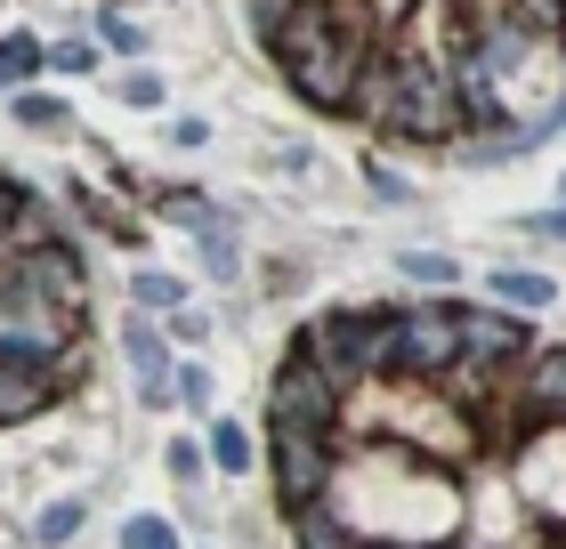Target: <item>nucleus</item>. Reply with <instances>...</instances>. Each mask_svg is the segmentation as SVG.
I'll return each mask as SVG.
<instances>
[{"instance_id": "1", "label": "nucleus", "mask_w": 566, "mask_h": 549, "mask_svg": "<svg viewBox=\"0 0 566 549\" xmlns=\"http://www.w3.org/2000/svg\"><path fill=\"white\" fill-rule=\"evenodd\" d=\"M324 502L340 509L348 534L373 541V549H446V541L461 534L453 468L405 453V444H389V436L348 444V453H340V477H332Z\"/></svg>"}, {"instance_id": "2", "label": "nucleus", "mask_w": 566, "mask_h": 549, "mask_svg": "<svg viewBox=\"0 0 566 549\" xmlns=\"http://www.w3.org/2000/svg\"><path fill=\"white\" fill-rule=\"evenodd\" d=\"M340 429L389 436V444H405V453H421L437 468H470L478 461V412L453 404L437 380H373V388H348V421Z\"/></svg>"}, {"instance_id": "3", "label": "nucleus", "mask_w": 566, "mask_h": 549, "mask_svg": "<svg viewBox=\"0 0 566 549\" xmlns=\"http://www.w3.org/2000/svg\"><path fill=\"white\" fill-rule=\"evenodd\" d=\"M380 129H389V138H405V146H453L461 129H470V114H461V89H453V65L397 49V97H389V114H380Z\"/></svg>"}, {"instance_id": "4", "label": "nucleus", "mask_w": 566, "mask_h": 549, "mask_svg": "<svg viewBox=\"0 0 566 549\" xmlns=\"http://www.w3.org/2000/svg\"><path fill=\"white\" fill-rule=\"evenodd\" d=\"M389 324L397 307H332L300 331V356H316L340 388H373L389 380Z\"/></svg>"}, {"instance_id": "5", "label": "nucleus", "mask_w": 566, "mask_h": 549, "mask_svg": "<svg viewBox=\"0 0 566 549\" xmlns=\"http://www.w3.org/2000/svg\"><path fill=\"white\" fill-rule=\"evenodd\" d=\"M461 356V299H437V307H413L389 324V380H446Z\"/></svg>"}, {"instance_id": "6", "label": "nucleus", "mask_w": 566, "mask_h": 549, "mask_svg": "<svg viewBox=\"0 0 566 549\" xmlns=\"http://www.w3.org/2000/svg\"><path fill=\"white\" fill-rule=\"evenodd\" d=\"M268 421L275 429H340L348 421V388L324 372L316 356H283V372L268 380Z\"/></svg>"}, {"instance_id": "7", "label": "nucleus", "mask_w": 566, "mask_h": 549, "mask_svg": "<svg viewBox=\"0 0 566 549\" xmlns=\"http://www.w3.org/2000/svg\"><path fill=\"white\" fill-rule=\"evenodd\" d=\"M340 429H275V453H268V468H275V502L283 509H307V502H324L332 493V477H340Z\"/></svg>"}, {"instance_id": "8", "label": "nucleus", "mask_w": 566, "mask_h": 549, "mask_svg": "<svg viewBox=\"0 0 566 549\" xmlns=\"http://www.w3.org/2000/svg\"><path fill=\"white\" fill-rule=\"evenodd\" d=\"M510 453V485L526 509H543V526L566 534V429H526L502 444Z\"/></svg>"}, {"instance_id": "9", "label": "nucleus", "mask_w": 566, "mask_h": 549, "mask_svg": "<svg viewBox=\"0 0 566 549\" xmlns=\"http://www.w3.org/2000/svg\"><path fill=\"white\" fill-rule=\"evenodd\" d=\"M365 57L373 49L365 41H348V33H332V41H316L307 57H292L283 65V82H292L316 114H348V97H356V73H365Z\"/></svg>"}, {"instance_id": "10", "label": "nucleus", "mask_w": 566, "mask_h": 549, "mask_svg": "<svg viewBox=\"0 0 566 549\" xmlns=\"http://www.w3.org/2000/svg\"><path fill=\"white\" fill-rule=\"evenodd\" d=\"M510 412L526 429H566V348H534L510 372Z\"/></svg>"}, {"instance_id": "11", "label": "nucleus", "mask_w": 566, "mask_h": 549, "mask_svg": "<svg viewBox=\"0 0 566 549\" xmlns=\"http://www.w3.org/2000/svg\"><path fill=\"white\" fill-rule=\"evenodd\" d=\"M17 267H24V283H33L41 307H57V316H82V307H90V267H82V251H73V243L17 251Z\"/></svg>"}, {"instance_id": "12", "label": "nucleus", "mask_w": 566, "mask_h": 549, "mask_svg": "<svg viewBox=\"0 0 566 549\" xmlns=\"http://www.w3.org/2000/svg\"><path fill=\"white\" fill-rule=\"evenodd\" d=\"M65 397V380L49 372V363H24V356H0V429L9 421H33Z\"/></svg>"}, {"instance_id": "13", "label": "nucleus", "mask_w": 566, "mask_h": 549, "mask_svg": "<svg viewBox=\"0 0 566 549\" xmlns=\"http://www.w3.org/2000/svg\"><path fill=\"white\" fill-rule=\"evenodd\" d=\"M122 356H130V372H138V388H146V404H170V339H163V324H122Z\"/></svg>"}, {"instance_id": "14", "label": "nucleus", "mask_w": 566, "mask_h": 549, "mask_svg": "<svg viewBox=\"0 0 566 549\" xmlns=\"http://www.w3.org/2000/svg\"><path fill=\"white\" fill-rule=\"evenodd\" d=\"M292 541H300V549H365V541L348 534V517L332 509V502H307V509H292Z\"/></svg>"}, {"instance_id": "15", "label": "nucleus", "mask_w": 566, "mask_h": 549, "mask_svg": "<svg viewBox=\"0 0 566 549\" xmlns=\"http://www.w3.org/2000/svg\"><path fill=\"white\" fill-rule=\"evenodd\" d=\"M130 307H138V316H178V307H187V283L138 267V275H130Z\"/></svg>"}, {"instance_id": "16", "label": "nucleus", "mask_w": 566, "mask_h": 549, "mask_svg": "<svg viewBox=\"0 0 566 549\" xmlns=\"http://www.w3.org/2000/svg\"><path fill=\"white\" fill-rule=\"evenodd\" d=\"M49 243H65V234H57V219H49V202L24 194L17 219H9V251H49Z\"/></svg>"}, {"instance_id": "17", "label": "nucleus", "mask_w": 566, "mask_h": 549, "mask_svg": "<svg viewBox=\"0 0 566 549\" xmlns=\"http://www.w3.org/2000/svg\"><path fill=\"white\" fill-rule=\"evenodd\" d=\"M33 73H49L41 65V41L33 33H9V41H0V89H24Z\"/></svg>"}, {"instance_id": "18", "label": "nucleus", "mask_w": 566, "mask_h": 549, "mask_svg": "<svg viewBox=\"0 0 566 549\" xmlns=\"http://www.w3.org/2000/svg\"><path fill=\"white\" fill-rule=\"evenodd\" d=\"M494 292H502V307H518V316H526V307H551V275H534V267H502V275H494Z\"/></svg>"}, {"instance_id": "19", "label": "nucleus", "mask_w": 566, "mask_h": 549, "mask_svg": "<svg viewBox=\"0 0 566 549\" xmlns=\"http://www.w3.org/2000/svg\"><path fill=\"white\" fill-rule=\"evenodd\" d=\"M82 517H90V502H49V509L33 517V541H41V549H57V541L82 534Z\"/></svg>"}, {"instance_id": "20", "label": "nucleus", "mask_w": 566, "mask_h": 549, "mask_svg": "<svg viewBox=\"0 0 566 549\" xmlns=\"http://www.w3.org/2000/svg\"><path fill=\"white\" fill-rule=\"evenodd\" d=\"M510 17L526 24V33H543V41H566V0H502Z\"/></svg>"}, {"instance_id": "21", "label": "nucleus", "mask_w": 566, "mask_h": 549, "mask_svg": "<svg viewBox=\"0 0 566 549\" xmlns=\"http://www.w3.org/2000/svg\"><path fill=\"white\" fill-rule=\"evenodd\" d=\"M195 243H202V267H211V275H235L243 267V251H235V226H195Z\"/></svg>"}, {"instance_id": "22", "label": "nucleus", "mask_w": 566, "mask_h": 549, "mask_svg": "<svg viewBox=\"0 0 566 549\" xmlns=\"http://www.w3.org/2000/svg\"><path fill=\"white\" fill-rule=\"evenodd\" d=\"M211 461L227 468V477H243V468H251V436H243V421H211Z\"/></svg>"}, {"instance_id": "23", "label": "nucleus", "mask_w": 566, "mask_h": 549, "mask_svg": "<svg viewBox=\"0 0 566 549\" xmlns=\"http://www.w3.org/2000/svg\"><path fill=\"white\" fill-rule=\"evenodd\" d=\"M17 129H65V97H49V89H17Z\"/></svg>"}, {"instance_id": "24", "label": "nucleus", "mask_w": 566, "mask_h": 549, "mask_svg": "<svg viewBox=\"0 0 566 549\" xmlns=\"http://www.w3.org/2000/svg\"><path fill=\"white\" fill-rule=\"evenodd\" d=\"M170 397L187 404V412H211V372H202V363H178V372H170Z\"/></svg>"}, {"instance_id": "25", "label": "nucleus", "mask_w": 566, "mask_h": 549, "mask_svg": "<svg viewBox=\"0 0 566 549\" xmlns=\"http://www.w3.org/2000/svg\"><path fill=\"white\" fill-rule=\"evenodd\" d=\"M41 65L49 73H90L97 65V41H57V49H41Z\"/></svg>"}, {"instance_id": "26", "label": "nucleus", "mask_w": 566, "mask_h": 549, "mask_svg": "<svg viewBox=\"0 0 566 549\" xmlns=\"http://www.w3.org/2000/svg\"><path fill=\"white\" fill-rule=\"evenodd\" d=\"M122 549H178V534L163 517H130V526H122Z\"/></svg>"}, {"instance_id": "27", "label": "nucleus", "mask_w": 566, "mask_h": 549, "mask_svg": "<svg viewBox=\"0 0 566 549\" xmlns=\"http://www.w3.org/2000/svg\"><path fill=\"white\" fill-rule=\"evenodd\" d=\"M405 275H413V283H437V292H446V283H453V258H437V251H405Z\"/></svg>"}, {"instance_id": "28", "label": "nucleus", "mask_w": 566, "mask_h": 549, "mask_svg": "<svg viewBox=\"0 0 566 549\" xmlns=\"http://www.w3.org/2000/svg\"><path fill=\"white\" fill-rule=\"evenodd\" d=\"M163 211H170L178 226H211V202H202L195 187H178V194H163Z\"/></svg>"}, {"instance_id": "29", "label": "nucleus", "mask_w": 566, "mask_h": 549, "mask_svg": "<svg viewBox=\"0 0 566 549\" xmlns=\"http://www.w3.org/2000/svg\"><path fill=\"white\" fill-rule=\"evenodd\" d=\"M97 41H106V49H146V33H138V24L122 17V9H106V17H97Z\"/></svg>"}, {"instance_id": "30", "label": "nucleus", "mask_w": 566, "mask_h": 549, "mask_svg": "<svg viewBox=\"0 0 566 549\" xmlns=\"http://www.w3.org/2000/svg\"><path fill=\"white\" fill-rule=\"evenodd\" d=\"M163 339H187V348H202V339H211V316H202V307H178V316L163 324Z\"/></svg>"}, {"instance_id": "31", "label": "nucleus", "mask_w": 566, "mask_h": 549, "mask_svg": "<svg viewBox=\"0 0 566 549\" xmlns=\"http://www.w3.org/2000/svg\"><path fill=\"white\" fill-rule=\"evenodd\" d=\"M122 106H163V82H154V73H130V82H122Z\"/></svg>"}, {"instance_id": "32", "label": "nucleus", "mask_w": 566, "mask_h": 549, "mask_svg": "<svg viewBox=\"0 0 566 549\" xmlns=\"http://www.w3.org/2000/svg\"><path fill=\"white\" fill-rule=\"evenodd\" d=\"M292 9H300V0H251V24H260V41H268V33H275V24L292 17Z\"/></svg>"}, {"instance_id": "33", "label": "nucleus", "mask_w": 566, "mask_h": 549, "mask_svg": "<svg viewBox=\"0 0 566 549\" xmlns=\"http://www.w3.org/2000/svg\"><path fill=\"white\" fill-rule=\"evenodd\" d=\"M17 202H24V187H17V178H0V258H9V219H17Z\"/></svg>"}, {"instance_id": "34", "label": "nucleus", "mask_w": 566, "mask_h": 549, "mask_svg": "<svg viewBox=\"0 0 566 549\" xmlns=\"http://www.w3.org/2000/svg\"><path fill=\"white\" fill-rule=\"evenodd\" d=\"M373 194H380V202H405V178H397V170H380V162H373Z\"/></svg>"}]
</instances>
